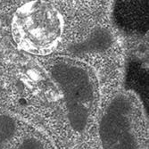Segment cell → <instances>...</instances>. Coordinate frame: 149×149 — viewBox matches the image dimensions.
Listing matches in <instances>:
<instances>
[{
  "label": "cell",
  "instance_id": "obj_1",
  "mask_svg": "<svg viewBox=\"0 0 149 149\" xmlns=\"http://www.w3.org/2000/svg\"><path fill=\"white\" fill-rule=\"evenodd\" d=\"M50 73L63 92L71 130L79 135L86 133L96 117L99 102L95 70L81 59L57 56L50 64Z\"/></svg>",
  "mask_w": 149,
  "mask_h": 149
},
{
  "label": "cell",
  "instance_id": "obj_2",
  "mask_svg": "<svg viewBox=\"0 0 149 149\" xmlns=\"http://www.w3.org/2000/svg\"><path fill=\"white\" fill-rule=\"evenodd\" d=\"M98 133L105 149L148 147L146 113L136 94L123 90L108 101L100 117Z\"/></svg>",
  "mask_w": 149,
  "mask_h": 149
},
{
  "label": "cell",
  "instance_id": "obj_3",
  "mask_svg": "<svg viewBox=\"0 0 149 149\" xmlns=\"http://www.w3.org/2000/svg\"><path fill=\"white\" fill-rule=\"evenodd\" d=\"M63 26L62 15L52 4L32 0L13 13L11 31L21 50L35 56H47L59 45Z\"/></svg>",
  "mask_w": 149,
  "mask_h": 149
},
{
  "label": "cell",
  "instance_id": "obj_4",
  "mask_svg": "<svg viewBox=\"0 0 149 149\" xmlns=\"http://www.w3.org/2000/svg\"><path fill=\"white\" fill-rule=\"evenodd\" d=\"M114 16L125 31L146 32L148 24V0H116Z\"/></svg>",
  "mask_w": 149,
  "mask_h": 149
},
{
  "label": "cell",
  "instance_id": "obj_5",
  "mask_svg": "<svg viewBox=\"0 0 149 149\" xmlns=\"http://www.w3.org/2000/svg\"><path fill=\"white\" fill-rule=\"evenodd\" d=\"M15 123L12 119L0 116V147H5L15 132Z\"/></svg>",
  "mask_w": 149,
  "mask_h": 149
}]
</instances>
